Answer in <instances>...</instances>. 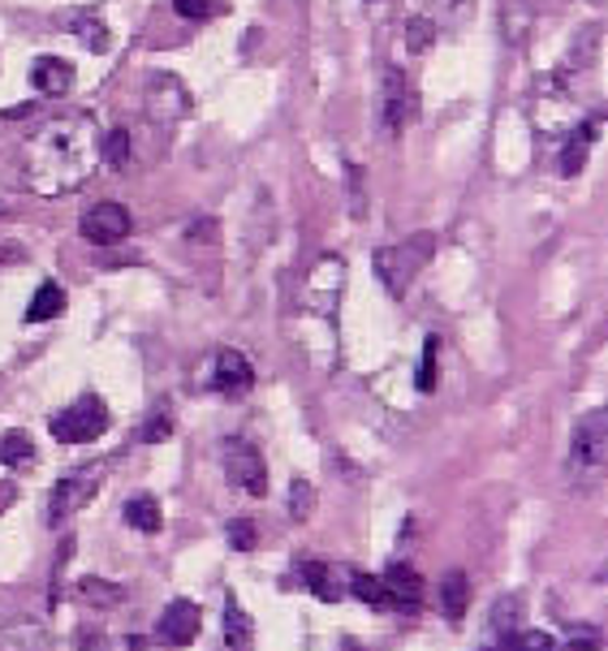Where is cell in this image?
Returning <instances> with one entry per match:
<instances>
[{
  "label": "cell",
  "instance_id": "6da1fadb",
  "mask_svg": "<svg viewBox=\"0 0 608 651\" xmlns=\"http://www.w3.org/2000/svg\"><path fill=\"white\" fill-rule=\"evenodd\" d=\"M100 143L104 138L91 113H56L22 138L18 182L40 199L74 195L100 168Z\"/></svg>",
  "mask_w": 608,
  "mask_h": 651
},
{
  "label": "cell",
  "instance_id": "7a4b0ae2",
  "mask_svg": "<svg viewBox=\"0 0 608 651\" xmlns=\"http://www.w3.org/2000/svg\"><path fill=\"white\" fill-rule=\"evenodd\" d=\"M427 255H432V234H414L402 246H380L371 255V264H375L380 286L389 289L393 298H402L405 289H410V281H414V272L427 264Z\"/></svg>",
  "mask_w": 608,
  "mask_h": 651
},
{
  "label": "cell",
  "instance_id": "3957f363",
  "mask_svg": "<svg viewBox=\"0 0 608 651\" xmlns=\"http://www.w3.org/2000/svg\"><path fill=\"white\" fill-rule=\"evenodd\" d=\"M109 432V406L95 397V393H86L79 397L70 410H61L56 418H52V436L61 441V445H86V441H100Z\"/></svg>",
  "mask_w": 608,
  "mask_h": 651
},
{
  "label": "cell",
  "instance_id": "277c9868",
  "mask_svg": "<svg viewBox=\"0 0 608 651\" xmlns=\"http://www.w3.org/2000/svg\"><path fill=\"white\" fill-rule=\"evenodd\" d=\"M605 432H608L605 410H591V414L578 423L574 445H569V471H574L578 479H591V475H600V471H605V453H608Z\"/></svg>",
  "mask_w": 608,
  "mask_h": 651
},
{
  "label": "cell",
  "instance_id": "5b68a950",
  "mask_svg": "<svg viewBox=\"0 0 608 651\" xmlns=\"http://www.w3.org/2000/svg\"><path fill=\"white\" fill-rule=\"evenodd\" d=\"M100 475H104V462H86L79 471L61 475V484L52 492V505H48V523L61 527L70 514H79L82 505L95 496V488H100Z\"/></svg>",
  "mask_w": 608,
  "mask_h": 651
},
{
  "label": "cell",
  "instance_id": "8992f818",
  "mask_svg": "<svg viewBox=\"0 0 608 651\" xmlns=\"http://www.w3.org/2000/svg\"><path fill=\"white\" fill-rule=\"evenodd\" d=\"M220 462H225V475H229L234 488L250 492V496H264L268 492V466H264L259 448L250 445V441H225Z\"/></svg>",
  "mask_w": 608,
  "mask_h": 651
},
{
  "label": "cell",
  "instance_id": "52a82bcc",
  "mask_svg": "<svg viewBox=\"0 0 608 651\" xmlns=\"http://www.w3.org/2000/svg\"><path fill=\"white\" fill-rule=\"evenodd\" d=\"M419 113V104H414V91H410V82H405L402 70H384V79H380V122L389 134H398L410 125V117Z\"/></svg>",
  "mask_w": 608,
  "mask_h": 651
},
{
  "label": "cell",
  "instance_id": "ba28073f",
  "mask_svg": "<svg viewBox=\"0 0 608 651\" xmlns=\"http://www.w3.org/2000/svg\"><path fill=\"white\" fill-rule=\"evenodd\" d=\"M79 229L91 246H117L130 238V211L122 204H95L86 207Z\"/></svg>",
  "mask_w": 608,
  "mask_h": 651
},
{
  "label": "cell",
  "instance_id": "9c48e42d",
  "mask_svg": "<svg viewBox=\"0 0 608 651\" xmlns=\"http://www.w3.org/2000/svg\"><path fill=\"white\" fill-rule=\"evenodd\" d=\"M199 609L190 604V600H173L168 609H164L161 626H156V639L168 643V648H186V643H195L199 639Z\"/></svg>",
  "mask_w": 608,
  "mask_h": 651
},
{
  "label": "cell",
  "instance_id": "30bf717a",
  "mask_svg": "<svg viewBox=\"0 0 608 651\" xmlns=\"http://www.w3.org/2000/svg\"><path fill=\"white\" fill-rule=\"evenodd\" d=\"M596 130H600V117H596V122H591V117H583V122L574 125V134L561 143V152H557V168H561V177H578V173H583L591 143L600 138Z\"/></svg>",
  "mask_w": 608,
  "mask_h": 651
},
{
  "label": "cell",
  "instance_id": "8fae6325",
  "mask_svg": "<svg viewBox=\"0 0 608 651\" xmlns=\"http://www.w3.org/2000/svg\"><path fill=\"white\" fill-rule=\"evenodd\" d=\"M384 591H389L393 609H402V612L423 604V578H419L414 566H405V561H398V566L384 570Z\"/></svg>",
  "mask_w": 608,
  "mask_h": 651
},
{
  "label": "cell",
  "instance_id": "7c38bea8",
  "mask_svg": "<svg viewBox=\"0 0 608 651\" xmlns=\"http://www.w3.org/2000/svg\"><path fill=\"white\" fill-rule=\"evenodd\" d=\"M212 384L220 393H246L255 384V366L246 363V354H238V350H220L216 354V371H212Z\"/></svg>",
  "mask_w": 608,
  "mask_h": 651
},
{
  "label": "cell",
  "instance_id": "4fadbf2b",
  "mask_svg": "<svg viewBox=\"0 0 608 651\" xmlns=\"http://www.w3.org/2000/svg\"><path fill=\"white\" fill-rule=\"evenodd\" d=\"M31 82L40 86L43 95H65L74 86V65L61 61V56H40L35 70H31Z\"/></svg>",
  "mask_w": 608,
  "mask_h": 651
},
{
  "label": "cell",
  "instance_id": "5bb4252c",
  "mask_svg": "<svg viewBox=\"0 0 608 651\" xmlns=\"http://www.w3.org/2000/svg\"><path fill=\"white\" fill-rule=\"evenodd\" d=\"M302 578H307V591H311V596H320L324 604H337V600L346 596V587H341V582H346V574L324 566V561H307V566H302Z\"/></svg>",
  "mask_w": 608,
  "mask_h": 651
},
{
  "label": "cell",
  "instance_id": "9a60e30c",
  "mask_svg": "<svg viewBox=\"0 0 608 651\" xmlns=\"http://www.w3.org/2000/svg\"><path fill=\"white\" fill-rule=\"evenodd\" d=\"M125 527H134V530H143V535H156V530L164 527V518H161V500L156 496H130L125 500Z\"/></svg>",
  "mask_w": 608,
  "mask_h": 651
},
{
  "label": "cell",
  "instance_id": "2e32d148",
  "mask_svg": "<svg viewBox=\"0 0 608 651\" xmlns=\"http://www.w3.org/2000/svg\"><path fill=\"white\" fill-rule=\"evenodd\" d=\"M65 311V289L56 286V281H43L35 289V298H31V307H27V320L31 324H43V320H56Z\"/></svg>",
  "mask_w": 608,
  "mask_h": 651
},
{
  "label": "cell",
  "instance_id": "e0dca14e",
  "mask_svg": "<svg viewBox=\"0 0 608 651\" xmlns=\"http://www.w3.org/2000/svg\"><path fill=\"white\" fill-rule=\"evenodd\" d=\"M523 621V596H505V600H496V609H492V643H505L509 634H514V626Z\"/></svg>",
  "mask_w": 608,
  "mask_h": 651
},
{
  "label": "cell",
  "instance_id": "ac0fdd59",
  "mask_svg": "<svg viewBox=\"0 0 608 651\" xmlns=\"http://www.w3.org/2000/svg\"><path fill=\"white\" fill-rule=\"evenodd\" d=\"M346 587L359 596V600H367L371 609H393V600H389V591H384V578H375V574H346Z\"/></svg>",
  "mask_w": 608,
  "mask_h": 651
},
{
  "label": "cell",
  "instance_id": "d6986e66",
  "mask_svg": "<svg viewBox=\"0 0 608 651\" xmlns=\"http://www.w3.org/2000/svg\"><path fill=\"white\" fill-rule=\"evenodd\" d=\"M225 643H229L234 651H243L255 643V626H250V617L238 609V600L225 604Z\"/></svg>",
  "mask_w": 608,
  "mask_h": 651
},
{
  "label": "cell",
  "instance_id": "ffe728a7",
  "mask_svg": "<svg viewBox=\"0 0 608 651\" xmlns=\"http://www.w3.org/2000/svg\"><path fill=\"white\" fill-rule=\"evenodd\" d=\"M441 600H445V617L449 621H462L466 617V604H471V582H466V574H445V591H441Z\"/></svg>",
  "mask_w": 608,
  "mask_h": 651
},
{
  "label": "cell",
  "instance_id": "44dd1931",
  "mask_svg": "<svg viewBox=\"0 0 608 651\" xmlns=\"http://www.w3.org/2000/svg\"><path fill=\"white\" fill-rule=\"evenodd\" d=\"M35 457V441L27 432H4L0 436V462L4 466H27Z\"/></svg>",
  "mask_w": 608,
  "mask_h": 651
},
{
  "label": "cell",
  "instance_id": "7402d4cb",
  "mask_svg": "<svg viewBox=\"0 0 608 651\" xmlns=\"http://www.w3.org/2000/svg\"><path fill=\"white\" fill-rule=\"evenodd\" d=\"M122 596H125L122 587H109L104 578H82L79 582V600L95 604V609H109V604H117Z\"/></svg>",
  "mask_w": 608,
  "mask_h": 651
},
{
  "label": "cell",
  "instance_id": "603a6c76",
  "mask_svg": "<svg viewBox=\"0 0 608 651\" xmlns=\"http://www.w3.org/2000/svg\"><path fill=\"white\" fill-rule=\"evenodd\" d=\"M505 40L509 43H523L527 40V31H530V9L527 4H518V0H505Z\"/></svg>",
  "mask_w": 608,
  "mask_h": 651
},
{
  "label": "cell",
  "instance_id": "cb8c5ba5",
  "mask_svg": "<svg viewBox=\"0 0 608 651\" xmlns=\"http://www.w3.org/2000/svg\"><path fill=\"white\" fill-rule=\"evenodd\" d=\"M436 354H441V337H427V345H423V363H419V375H414L419 393H432V389H436Z\"/></svg>",
  "mask_w": 608,
  "mask_h": 651
},
{
  "label": "cell",
  "instance_id": "d4e9b609",
  "mask_svg": "<svg viewBox=\"0 0 608 651\" xmlns=\"http://www.w3.org/2000/svg\"><path fill=\"white\" fill-rule=\"evenodd\" d=\"M436 43V22L432 18H410V27H405V48L410 52H427Z\"/></svg>",
  "mask_w": 608,
  "mask_h": 651
},
{
  "label": "cell",
  "instance_id": "484cf974",
  "mask_svg": "<svg viewBox=\"0 0 608 651\" xmlns=\"http://www.w3.org/2000/svg\"><path fill=\"white\" fill-rule=\"evenodd\" d=\"M289 509H293V523H307L311 514H316V492L307 479H293V488H289Z\"/></svg>",
  "mask_w": 608,
  "mask_h": 651
},
{
  "label": "cell",
  "instance_id": "4316f807",
  "mask_svg": "<svg viewBox=\"0 0 608 651\" xmlns=\"http://www.w3.org/2000/svg\"><path fill=\"white\" fill-rule=\"evenodd\" d=\"M173 9H177V18H186V22H203V18L220 13L225 4H220V0H173Z\"/></svg>",
  "mask_w": 608,
  "mask_h": 651
},
{
  "label": "cell",
  "instance_id": "83f0119b",
  "mask_svg": "<svg viewBox=\"0 0 608 651\" xmlns=\"http://www.w3.org/2000/svg\"><path fill=\"white\" fill-rule=\"evenodd\" d=\"M100 161L117 164V168L130 161V134H125V130H113L109 143H100Z\"/></svg>",
  "mask_w": 608,
  "mask_h": 651
},
{
  "label": "cell",
  "instance_id": "f1b7e54d",
  "mask_svg": "<svg viewBox=\"0 0 608 651\" xmlns=\"http://www.w3.org/2000/svg\"><path fill=\"white\" fill-rule=\"evenodd\" d=\"M173 432V418H168V406H156V418L147 423V427H138V445H156V441H164Z\"/></svg>",
  "mask_w": 608,
  "mask_h": 651
},
{
  "label": "cell",
  "instance_id": "f546056e",
  "mask_svg": "<svg viewBox=\"0 0 608 651\" xmlns=\"http://www.w3.org/2000/svg\"><path fill=\"white\" fill-rule=\"evenodd\" d=\"M501 648H539V651H548V648H553V639H548V634H539V630H514V634H509Z\"/></svg>",
  "mask_w": 608,
  "mask_h": 651
},
{
  "label": "cell",
  "instance_id": "4dcf8cb0",
  "mask_svg": "<svg viewBox=\"0 0 608 651\" xmlns=\"http://www.w3.org/2000/svg\"><path fill=\"white\" fill-rule=\"evenodd\" d=\"M229 544H234L238 552L255 548V523H246V518H234V523H229Z\"/></svg>",
  "mask_w": 608,
  "mask_h": 651
},
{
  "label": "cell",
  "instance_id": "1f68e13d",
  "mask_svg": "<svg viewBox=\"0 0 608 651\" xmlns=\"http://www.w3.org/2000/svg\"><path fill=\"white\" fill-rule=\"evenodd\" d=\"M9 259H22V250H0V264H9Z\"/></svg>",
  "mask_w": 608,
  "mask_h": 651
}]
</instances>
